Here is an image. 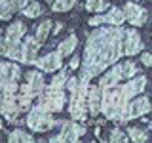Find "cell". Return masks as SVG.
<instances>
[{
    "instance_id": "1",
    "label": "cell",
    "mask_w": 152,
    "mask_h": 143,
    "mask_svg": "<svg viewBox=\"0 0 152 143\" xmlns=\"http://www.w3.org/2000/svg\"><path fill=\"white\" fill-rule=\"evenodd\" d=\"M122 38H124L122 27L112 25L107 29L93 31L88 36L80 78L91 80L95 76H99L103 71H107V67L116 63L122 55Z\"/></svg>"
},
{
    "instance_id": "2",
    "label": "cell",
    "mask_w": 152,
    "mask_h": 143,
    "mask_svg": "<svg viewBox=\"0 0 152 143\" xmlns=\"http://www.w3.org/2000/svg\"><path fill=\"white\" fill-rule=\"evenodd\" d=\"M145 86H146V76L139 74L137 78H133L122 86L116 84V86H108V88H101V107H99V113H103L110 120L124 122L131 97L145 92Z\"/></svg>"
},
{
    "instance_id": "3",
    "label": "cell",
    "mask_w": 152,
    "mask_h": 143,
    "mask_svg": "<svg viewBox=\"0 0 152 143\" xmlns=\"http://www.w3.org/2000/svg\"><path fill=\"white\" fill-rule=\"evenodd\" d=\"M66 88L70 90V116L72 120H86L88 116V107H86V94H88V88H89V80H84V78H72L66 80Z\"/></svg>"
},
{
    "instance_id": "4",
    "label": "cell",
    "mask_w": 152,
    "mask_h": 143,
    "mask_svg": "<svg viewBox=\"0 0 152 143\" xmlns=\"http://www.w3.org/2000/svg\"><path fill=\"white\" fill-rule=\"evenodd\" d=\"M137 65L133 63V61H122V63L114 65L110 71H107V74L101 78V82H99V86L101 88H108V86H116L120 84L122 80H129L133 78V76L137 74Z\"/></svg>"
},
{
    "instance_id": "5",
    "label": "cell",
    "mask_w": 152,
    "mask_h": 143,
    "mask_svg": "<svg viewBox=\"0 0 152 143\" xmlns=\"http://www.w3.org/2000/svg\"><path fill=\"white\" fill-rule=\"evenodd\" d=\"M27 124L32 132H50L53 126H57V120L51 116V113L44 111V109H40L36 105V107L28 109Z\"/></svg>"
},
{
    "instance_id": "6",
    "label": "cell",
    "mask_w": 152,
    "mask_h": 143,
    "mask_svg": "<svg viewBox=\"0 0 152 143\" xmlns=\"http://www.w3.org/2000/svg\"><path fill=\"white\" fill-rule=\"evenodd\" d=\"M38 107L48 113H59L65 107V94L63 90L55 88H44V92L38 95Z\"/></svg>"
},
{
    "instance_id": "7",
    "label": "cell",
    "mask_w": 152,
    "mask_h": 143,
    "mask_svg": "<svg viewBox=\"0 0 152 143\" xmlns=\"http://www.w3.org/2000/svg\"><path fill=\"white\" fill-rule=\"evenodd\" d=\"M57 124L61 126V133L53 136L50 141H78L86 133V128L82 124H76V120H65Z\"/></svg>"
},
{
    "instance_id": "8",
    "label": "cell",
    "mask_w": 152,
    "mask_h": 143,
    "mask_svg": "<svg viewBox=\"0 0 152 143\" xmlns=\"http://www.w3.org/2000/svg\"><path fill=\"white\" fill-rule=\"evenodd\" d=\"M27 80H28V82H27L25 86L17 88L21 95H28V97H32V99H34V97H38V95L44 92L46 82H44V76H42L40 71H28Z\"/></svg>"
},
{
    "instance_id": "9",
    "label": "cell",
    "mask_w": 152,
    "mask_h": 143,
    "mask_svg": "<svg viewBox=\"0 0 152 143\" xmlns=\"http://www.w3.org/2000/svg\"><path fill=\"white\" fill-rule=\"evenodd\" d=\"M142 50V40L141 35L135 29H127L124 31V38H122V54L124 55H135L137 52Z\"/></svg>"
},
{
    "instance_id": "10",
    "label": "cell",
    "mask_w": 152,
    "mask_h": 143,
    "mask_svg": "<svg viewBox=\"0 0 152 143\" xmlns=\"http://www.w3.org/2000/svg\"><path fill=\"white\" fill-rule=\"evenodd\" d=\"M40 71H44V73H53V71H59L61 67H63V55L59 54V52H50V54L38 57L34 59V63Z\"/></svg>"
},
{
    "instance_id": "11",
    "label": "cell",
    "mask_w": 152,
    "mask_h": 143,
    "mask_svg": "<svg viewBox=\"0 0 152 143\" xmlns=\"http://www.w3.org/2000/svg\"><path fill=\"white\" fill-rule=\"evenodd\" d=\"M124 17H126V21H129L133 27H141L146 23V19H148V13H146V10L142 6H137V4L133 2H127L126 6H124Z\"/></svg>"
},
{
    "instance_id": "12",
    "label": "cell",
    "mask_w": 152,
    "mask_h": 143,
    "mask_svg": "<svg viewBox=\"0 0 152 143\" xmlns=\"http://www.w3.org/2000/svg\"><path fill=\"white\" fill-rule=\"evenodd\" d=\"M38 48H40V42H38L34 36H27L25 40L21 42V57H19V61H21V63H27V65H32L34 59H36Z\"/></svg>"
},
{
    "instance_id": "13",
    "label": "cell",
    "mask_w": 152,
    "mask_h": 143,
    "mask_svg": "<svg viewBox=\"0 0 152 143\" xmlns=\"http://www.w3.org/2000/svg\"><path fill=\"white\" fill-rule=\"evenodd\" d=\"M150 113V101H148V97H137V99H133L131 97V101L129 105H127V114H126V120H129V118H139L142 116V114H148Z\"/></svg>"
},
{
    "instance_id": "14",
    "label": "cell",
    "mask_w": 152,
    "mask_h": 143,
    "mask_svg": "<svg viewBox=\"0 0 152 143\" xmlns=\"http://www.w3.org/2000/svg\"><path fill=\"white\" fill-rule=\"evenodd\" d=\"M21 76V69L13 63H4L0 61V84H12L17 82Z\"/></svg>"
},
{
    "instance_id": "15",
    "label": "cell",
    "mask_w": 152,
    "mask_h": 143,
    "mask_svg": "<svg viewBox=\"0 0 152 143\" xmlns=\"http://www.w3.org/2000/svg\"><path fill=\"white\" fill-rule=\"evenodd\" d=\"M86 107L91 113V116L99 114V107H101V86H89L88 94H86Z\"/></svg>"
},
{
    "instance_id": "16",
    "label": "cell",
    "mask_w": 152,
    "mask_h": 143,
    "mask_svg": "<svg viewBox=\"0 0 152 143\" xmlns=\"http://www.w3.org/2000/svg\"><path fill=\"white\" fill-rule=\"evenodd\" d=\"M31 0H0V19H10L13 12H19Z\"/></svg>"
},
{
    "instance_id": "17",
    "label": "cell",
    "mask_w": 152,
    "mask_h": 143,
    "mask_svg": "<svg viewBox=\"0 0 152 143\" xmlns=\"http://www.w3.org/2000/svg\"><path fill=\"white\" fill-rule=\"evenodd\" d=\"M25 32H27V25L23 21H13L12 25L8 27V31H6V38L4 40L6 42H19L23 36H25Z\"/></svg>"
},
{
    "instance_id": "18",
    "label": "cell",
    "mask_w": 152,
    "mask_h": 143,
    "mask_svg": "<svg viewBox=\"0 0 152 143\" xmlns=\"http://www.w3.org/2000/svg\"><path fill=\"white\" fill-rule=\"evenodd\" d=\"M124 21H126V17H124L122 8H112L108 10V13H103V23H107V25L120 27Z\"/></svg>"
},
{
    "instance_id": "19",
    "label": "cell",
    "mask_w": 152,
    "mask_h": 143,
    "mask_svg": "<svg viewBox=\"0 0 152 143\" xmlns=\"http://www.w3.org/2000/svg\"><path fill=\"white\" fill-rule=\"evenodd\" d=\"M76 46H78V38H76V35H70L66 40H61V44L57 46V52L65 57V55L72 54V52L76 50Z\"/></svg>"
},
{
    "instance_id": "20",
    "label": "cell",
    "mask_w": 152,
    "mask_h": 143,
    "mask_svg": "<svg viewBox=\"0 0 152 143\" xmlns=\"http://www.w3.org/2000/svg\"><path fill=\"white\" fill-rule=\"evenodd\" d=\"M19 12L23 13L25 17H38V15H42L44 13V8H42V4H38V2H28V4H25Z\"/></svg>"
},
{
    "instance_id": "21",
    "label": "cell",
    "mask_w": 152,
    "mask_h": 143,
    "mask_svg": "<svg viewBox=\"0 0 152 143\" xmlns=\"http://www.w3.org/2000/svg\"><path fill=\"white\" fill-rule=\"evenodd\" d=\"M51 25H53V23L50 21V19H46V21H42L40 25H38V29H36V40L40 42H46L48 40V36H50V32H51Z\"/></svg>"
},
{
    "instance_id": "22",
    "label": "cell",
    "mask_w": 152,
    "mask_h": 143,
    "mask_svg": "<svg viewBox=\"0 0 152 143\" xmlns=\"http://www.w3.org/2000/svg\"><path fill=\"white\" fill-rule=\"evenodd\" d=\"M46 2L51 6L53 12H69L76 4V0H46Z\"/></svg>"
},
{
    "instance_id": "23",
    "label": "cell",
    "mask_w": 152,
    "mask_h": 143,
    "mask_svg": "<svg viewBox=\"0 0 152 143\" xmlns=\"http://www.w3.org/2000/svg\"><path fill=\"white\" fill-rule=\"evenodd\" d=\"M127 139L142 143V141L148 139V132L142 130V128H129V130H127Z\"/></svg>"
},
{
    "instance_id": "24",
    "label": "cell",
    "mask_w": 152,
    "mask_h": 143,
    "mask_svg": "<svg viewBox=\"0 0 152 143\" xmlns=\"http://www.w3.org/2000/svg\"><path fill=\"white\" fill-rule=\"evenodd\" d=\"M66 80H69V73H66V71H61L59 74H55V76H53V80L50 82V86H48V88L63 90V88H65V84H66Z\"/></svg>"
},
{
    "instance_id": "25",
    "label": "cell",
    "mask_w": 152,
    "mask_h": 143,
    "mask_svg": "<svg viewBox=\"0 0 152 143\" xmlns=\"http://www.w3.org/2000/svg\"><path fill=\"white\" fill-rule=\"evenodd\" d=\"M8 139L10 141H23V143H31L32 141V136L31 133H27V132H23V130H13V132H10V136H8Z\"/></svg>"
},
{
    "instance_id": "26",
    "label": "cell",
    "mask_w": 152,
    "mask_h": 143,
    "mask_svg": "<svg viewBox=\"0 0 152 143\" xmlns=\"http://www.w3.org/2000/svg\"><path fill=\"white\" fill-rule=\"evenodd\" d=\"M107 8V0H86V10H89V12H104Z\"/></svg>"
},
{
    "instance_id": "27",
    "label": "cell",
    "mask_w": 152,
    "mask_h": 143,
    "mask_svg": "<svg viewBox=\"0 0 152 143\" xmlns=\"http://www.w3.org/2000/svg\"><path fill=\"white\" fill-rule=\"evenodd\" d=\"M108 141H112V143L127 141V136H126V133H124L122 130H112V132H110V137H108Z\"/></svg>"
},
{
    "instance_id": "28",
    "label": "cell",
    "mask_w": 152,
    "mask_h": 143,
    "mask_svg": "<svg viewBox=\"0 0 152 143\" xmlns=\"http://www.w3.org/2000/svg\"><path fill=\"white\" fill-rule=\"evenodd\" d=\"M141 61H142V65H145V67H150L152 65V55L148 54V52H145V54L141 55Z\"/></svg>"
},
{
    "instance_id": "29",
    "label": "cell",
    "mask_w": 152,
    "mask_h": 143,
    "mask_svg": "<svg viewBox=\"0 0 152 143\" xmlns=\"http://www.w3.org/2000/svg\"><path fill=\"white\" fill-rule=\"evenodd\" d=\"M70 69H72V71H76V69H78V67H80V59H78V57H72V61H70Z\"/></svg>"
},
{
    "instance_id": "30",
    "label": "cell",
    "mask_w": 152,
    "mask_h": 143,
    "mask_svg": "<svg viewBox=\"0 0 152 143\" xmlns=\"http://www.w3.org/2000/svg\"><path fill=\"white\" fill-rule=\"evenodd\" d=\"M61 29H63V25H61V23H55V29H53V32H59Z\"/></svg>"
},
{
    "instance_id": "31",
    "label": "cell",
    "mask_w": 152,
    "mask_h": 143,
    "mask_svg": "<svg viewBox=\"0 0 152 143\" xmlns=\"http://www.w3.org/2000/svg\"><path fill=\"white\" fill-rule=\"evenodd\" d=\"M0 128H2V118H0Z\"/></svg>"
}]
</instances>
